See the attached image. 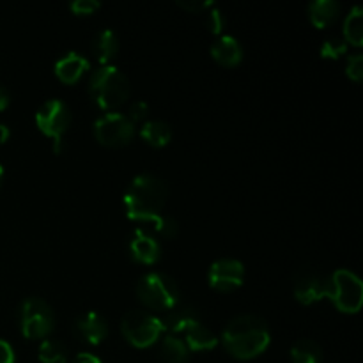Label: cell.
<instances>
[{"label":"cell","mask_w":363,"mask_h":363,"mask_svg":"<svg viewBox=\"0 0 363 363\" xmlns=\"http://www.w3.org/2000/svg\"><path fill=\"white\" fill-rule=\"evenodd\" d=\"M162 323L163 330H169L172 333H181L188 328L190 325L197 323V314L195 311H191L190 307H184V305L177 303L172 308L163 312L162 318H158Z\"/></svg>","instance_id":"16"},{"label":"cell","mask_w":363,"mask_h":363,"mask_svg":"<svg viewBox=\"0 0 363 363\" xmlns=\"http://www.w3.org/2000/svg\"><path fill=\"white\" fill-rule=\"evenodd\" d=\"M184 344H186L188 350L191 351H209V350H215L218 346V337L211 332L209 328L201 325V321L194 323V325L188 326L184 330Z\"/></svg>","instance_id":"17"},{"label":"cell","mask_w":363,"mask_h":363,"mask_svg":"<svg viewBox=\"0 0 363 363\" xmlns=\"http://www.w3.org/2000/svg\"><path fill=\"white\" fill-rule=\"evenodd\" d=\"M2 179H4V167L0 165V184H2Z\"/></svg>","instance_id":"36"},{"label":"cell","mask_w":363,"mask_h":363,"mask_svg":"<svg viewBox=\"0 0 363 363\" xmlns=\"http://www.w3.org/2000/svg\"><path fill=\"white\" fill-rule=\"evenodd\" d=\"M167 195L169 188L165 181L151 174H140L131 181L124 194L128 218L135 222H152L156 216L162 215Z\"/></svg>","instance_id":"2"},{"label":"cell","mask_w":363,"mask_h":363,"mask_svg":"<svg viewBox=\"0 0 363 363\" xmlns=\"http://www.w3.org/2000/svg\"><path fill=\"white\" fill-rule=\"evenodd\" d=\"M149 113V105L145 101H135L133 105L130 106V121L135 123V121H142L145 119Z\"/></svg>","instance_id":"31"},{"label":"cell","mask_w":363,"mask_h":363,"mask_svg":"<svg viewBox=\"0 0 363 363\" xmlns=\"http://www.w3.org/2000/svg\"><path fill=\"white\" fill-rule=\"evenodd\" d=\"M340 13V6L335 0H314L308 6V16L318 28L330 27L337 20Z\"/></svg>","instance_id":"19"},{"label":"cell","mask_w":363,"mask_h":363,"mask_svg":"<svg viewBox=\"0 0 363 363\" xmlns=\"http://www.w3.org/2000/svg\"><path fill=\"white\" fill-rule=\"evenodd\" d=\"M344 314H357L363 303V284L350 269H337L328 277V296Z\"/></svg>","instance_id":"5"},{"label":"cell","mask_w":363,"mask_h":363,"mask_svg":"<svg viewBox=\"0 0 363 363\" xmlns=\"http://www.w3.org/2000/svg\"><path fill=\"white\" fill-rule=\"evenodd\" d=\"M208 27L213 34H220L225 27V20H223V14L220 13V9H216L215 6L211 7V11L208 13Z\"/></svg>","instance_id":"29"},{"label":"cell","mask_w":363,"mask_h":363,"mask_svg":"<svg viewBox=\"0 0 363 363\" xmlns=\"http://www.w3.org/2000/svg\"><path fill=\"white\" fill-rule=\"evenodd\" d=\"M130 80L116 66H101L92 73L89 82V92L99 108L113 112L130 98Z\"/></svg>","instance_id":"3"},{"label":"cell","mask_w":363,"mask_h":363,"mask_svg":"<svg viewBox=\"0 0 363 363\" xmlns=\"http://www.w3.org/2000/svg\"><path fill=\"white\" fill-rule=\"evenodd\" d=\"M94 135L106 147L126 145L135 135V124L121 112H106L94 123Z\"/></svg>","instance_id":"9"},{"label":"cell","mask_w":363,"mask_h":363,"mask_svg":"<svg viewBox=\"0 0 363 363\" xmlns=\"http://www.w3.org/2000/svg\"><path fill=\"white\" fill-rule=\"evenodd\" d=\"M209 286L218 293H230L241 287L245 280V266L236 259H218L208 273Z\"/></svg>","instance_id":"10"},{"label":"cell","mask_w":363,"mask_h":363,"mask_svg":"<svg viewBox=\"0 0 363 363\" xmlns=\"http://www.w3.org/2000/svg\"><path fill=\"white\" fill-rule=\"evenodd\" d=\"M211 55L218 64L225 67L238 66L243 59V48L233 35H220L211 45Z\"/></svg>","instance_id":"15"},{"label":"cell","mask_w":363,"mask_h":363,"mask_svg":"<svg viewBox=\"0 0 363 363\" xmlns=\"http://www.w3.org/2000/svg\"><path fill=\"white\" fill-rule=\"evenodd\" d=\"M130 252L131 257L140 264H155L160 259L162 248L151 234L145 233L144 229H137L130 241Z\"/></svg>","instance_id":"12"},{"label":"cell","mask_w":363,"mask_h":363,"mask_svg":"<svg viewBox=\"0 0 363 363\" xmlns=\"http://www.w3.org/2000/svg\"><path fill=\"white\" fill-rule=\"evenodd\" d=\"M346 74L354 82L362 80L363 78V55H360V53H354V55L347 57Z\"/></svg>","instance_id":"27"},{"label":"cell","mask_w":363,"mask_h":363,"mask_svg":"<svg viewBox=\"0 0 363 363\" xmlns=\"http://www.w3.org/2000/svg\"><path fill=\"white\" fill-rule=\"evenodd\" d=\"M177 6L183 7V9H186V11L201 13V11L213 7V6H215V4L209 2V0H208V2H206V0H177Z\"/></svg>","instance_id":"30"},{"label":"cell","mask_w":363,"mask_h":363,"mask_svg":"<svg viewBox=\"0 0 363 363\" xmlns=\"http://www.w3.org/2000/svg\"><path fill=\"white\" fill-rule=\"evenodd\" d=\"M269 328L257 315H238L225 326L222 342L238 360H252L264 353L269 346Z\"/></svg>","instance_id":"1"},{"label":"cell","mask_w":363,"mask_h":363,"mask_svg":"<svg viewBox=\"0 0 363 363\" xmlns=\"http://www.w3.org/2000/svg\"><path fill=\"white\" fill-rule=\"evenodd\" d=\"M0 363H14V351L9 342L0 339Z\"/></svg>","instance_id":"32"},{"label":"cell","mask_w":363,"mask_h":363,"mask_svg":"<svg viewBox=\"0 0 363 363\" xmlns=\"http://www.w3.org/2000/svg\"><path fill=\"white\" fill-rule=\"evenodd\" d=\"M140 137L147 142L151 147H165L172 138V130L163 121H147L140 128Z\"/></svg>","instance_id":"20"},{"label":"cell","mask_w":363,"mask_h":363,"mask_svg":"<svg viewBox=\"0 0 363 363\" xmlns=\"http://www.w3.org/2000/svg\"><path fill=\"white\" fill-rule=\"evenodd\" d=\"M69 7L74 14L85 16V14L96 13V11L101 7V4H99L98 0H73V2L69 4Z\"/></svg>","instance_id":"28"},{"label":"cell","mask_w":363,"mask_h":363,"mask_svg":"<svg viewBox=\"0 0 363 363\" xmlns=\"http://www.w3.org/2000/svg\"><path fill=\"white\" fill-rule=\"evenodd\" d=\"M55 325L52 307L41 298L30 296L20 307V328L27 339H45Z\"/></svg>","instance_id":"8"},{"label":"cell","mask_w":363,"mask_h":363,"mask_svg":"<svg viewBox=\"0 0 363 363\" xmlns=\"http://www.w3.org/2000/svg\"><path fill=\"white\" fill-rule=\"evenodd\" d=\"M9 128L7 126H4V124H0V144H2V142H6L7 138H9Z\"/></svg>","instance_id":"35"},{"label":"cell","mask_w":363,"mask_h":363,"mask_svg":"<svg viewBox=\"0 0 363 363\" xmlns=\"http://www.w3.org/2000/svg\"><path fill=\"white\" fill-rule=\"evenodd\" d=\"M291 358L293 363H323V350L315 340H298L291 347Z\"/></svg>","instance_id":"21"},{"label":"cell","mask_w":363,"mask_h":363,"mask_svg":"<svg viewBox=\"0 0 363 363\" xmlns=\"http://www.w3.org/2000/svg\"><path fill=\"white\" fill-rule=\"evenodd\" d=\"M152 230L162 238H165V240H172L179 233V225H177V222L172 216L160 215L152 220Z\"/></svg>","instance_id":"25"},{"label":"cell","mask_w":363,"mask_h":363,"mask_svg":"<svg viewBox=\"0 0 363 363\" xmlns=\"http://www.w3.org/2000/svg\"><path fill=\"white\" fill-rule=\"evenodd\" d=\"M294 296L303 305L323 300L328 296V279L314 272H301L294 280Z\"/></svg>","instance_id":"11"},{"label":"cell","mask_w":363,"mask_h":363,"mask_svg":"<svg viewBox=\"0 0 363 363\" xmlns=\"http://www.w3.org/2000/svg\"><path fill=\"white\" fill-rule=\"evenodd\" d=\"M137 296L151 311L165 312L179 303V289L165 273H147L137 284Z\"/></svg>","instance_id":"4"},{"label":"cell","mask_w":363,"mask_h":363,"mask_svg":"<svg viewBox=\"0 0 363 363\" xmlns=\"http://www.w3.org/2000/svg\"><path fill=\"white\" fill-rule=\"evenodd\" d=\"M35 124L39 130L53 140V151L62 152V137L71 126V110L62 99H48L35 112Z\"/></svg>","instance_id":"6"},{"label":"cell","mask_w":363,"mask_h":363,"mask_svg":"<svg viewBox=\"0 0 363 363\" xmlns=\"http://www.w3.org/2000/svg\"><path fill=\"white\" fill-rule=\"evenodd\" d=\"M11 103V94L4 85H0V110H6Z\"/></svg>","instance_id":"33"},{"label":"cell","mask_w":363,"mask_h":363,"mask_svg":"<svg viewBox=\"0 0 363 363\" xmlns=\"http://www.w3.org/2000/svg\"><path fill=\"white\" fill-rule=\"evenodd\" d=\"M319 52H321V57H325V59H339L340 55L347 52V43L344 39L337 38L326 39Z\"/></svg>","instance_id":"26"},{"label":"cell","mask_w":363,"mask_h":363,"mask_svg":"<svg viewBox=\"0 0 363 363\" xmlns=\"http://www.w3.org/2000/svg\"><path fill=\"white\" fill-rule=\"evenodd\" d=\"M73 363H101V362H99V358L94 357V354L82 353V354H78L77 358H74Z\"/></svg>","instance_id":"34"},{"label":"cell","mask_w":363,"mask_h":363,"mask_svg":"<svg viewBox=\"0 0 363 363\" xmlns=\"http://www.w3.org/2000/svg\"><path fill=\"white\" fill-rule=\"evenodd\" d=\"M77 332L89 344L98 346L108 335V325H106L103 315H99L98 312H87V314L77 319Z\"/></svg>","instance_id":"14"},{"label":"cell","mask_w":363,"mask_h":363,"mask_svg":"<svg viewBox=\"0 0 363 363\" xmlns=\"http://www.w3.org/2000/svg\"><path fill=\"white\" fill-rule=\"evenodd\" d=\"M92 52H94L96 59L106 66L119 52V39H117L116 32L112 28L98 32V35L92 41Z\"/></svg>","instance_id":"18"},{"label":"cell","mask_w":363,"mask_h":363,"mask_svg":"<svg viewBox=\"0 0 363 363\" xmlns=\"http://www.w3.org/2000/svg\"><path fill=\"white\" fill-rule=\"evenodd\" d=\"M162 358L167 363H186L190 357V350L186 347L184 340H181L176 335H167L162 340V347H160Z\"/></svg>","instance_id":"22"},{"label":"cell","mask_w":363,"mask_h":363,"mask_svg":"<svg viewBox=\"0 0 363 363\" xmlns=\"http://www.w3.org/2000/svg\"><path fill=\"white\" fill-rule=\"evenodd\" d=\"M39 360L43 363H66L67 362V350L59 340L46 339L39 346Z\"/></svg>","instance_id":"24"},{"label":"cell","mask_w":363,"mask_h":363,"mask_svg":"<svg viewBox=\"0 0 363 363\" xmlns=\"http://www.w3.org/2000/svg\"><path fill=\"white\" fill-rule=\"evenodd\" d=\"M344 41L354 46H362L363 43V9L362 6H354L344 21Z\"/></svg>","instance_id":"23"},{"label":"cell","mask_w":363,"mask_h":363,"mask_svg":"<svg viewBox=\"0 0 363 363\" xmlns=\"http://www.w3.org/2000/svg\"><path fill=\"white\" fill-rule=\"evenodd\" d=\"M89 67H91V62L87 60V57L77 52H69L57 60L55 74L64 84H77L84 77L85 71H89Z\"/></svg>","instance_id":"13"},{"label":"cell","mask_w":363,"mask_h":363,"mask_svg":"<svg viewBox=\"0 0 363 363\" xmlns=\"http://www.w3.org/2000/svg\"><path fill=\"white\" fill-rule=\"evenodd\" d=\"M121 332L131 346L144 350L160 339L163 326L160 319L149 312L131 311L124 315L121 323Z\"/></svg>","instance_id":"7"}]
</instances>
